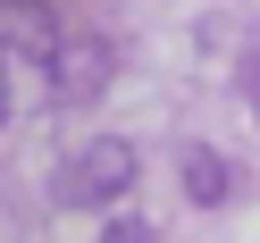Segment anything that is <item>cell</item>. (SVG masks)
Listing matches in <instances>:
<instances>
[{
  "mask_svg": "<svg viewBox=\"0 0 260 243\" xmlns=\"http://www.w3.org/2000/svg\"><path fill=\"white\" fill-rule=\"evenodd\" d=\"M0 51H25V59L42 67V59L59 51V17L34 9V0H0Z\"/></svg>",
  "mask_w": 260,
  "mask_h": 243,
  "instance_id": "3957f363",
  "label": "cell"
},
{
  "mask_svg": "<svg viewBox=\"0 0 260 243\" xmlns=\"http://www.w3.org/2000/svg\"><path fill=\"white\" fill-rule=\"evenodd\" d=\"M176 185H185V201H193V210H218L226 193H235V168H226L210 143H185V159H176Z\"/></svg>",
  "mask_w": 260,
  "mask_h": 243,
  "instance_id": "277c9868",
  "label": "cell"
},
{
  "mask_svg": "<svg viewBox=\"0 0 260 243\" xmlns=\"http://www.w3.org/2000/svg\"><path fill=\"white\" fill-rule=\"evenodd\" d=\"M101 243H151V226H143V218H118V226H109Z\"/></svg>",
  "mask_w": 260,
  "mask_h": 243,
  "instance_id": "5b68a950",
  "label": "cell"
},
{
  "mask_svg": "<svg viewBox=\"0 0 260 243\" xmlns=\"http://www.w3.org/2000/svg\"><path fill=\"white\" fill-rule=\"evenodd\" d=\"M0 126H9V59H0Z\"/></svg>",
  "mask_w": 260,
  "mask_h": 243,
  "instance_id": "8992f818",
  "label": "cell"
},
{
  "mask_svg": "<svg viewBox=\"0 0 260 243\" xmlns=\"http://www.w3.org/2000/svg\"><path fill=\"white\" fill-rule=\"evenodd\" d=\"M126 185H135V143H126V134H92L84 151L59 159L51 201H59V210H109Z\"/></svg>",
  "mask_w": 260,
  "mask_h": 243,
  "instance_id": "6da1fadb",
  "label": "cell"
},
{
  "mask_svg": "<svg viewBox=\"0 0 260 243\" xmlns=\"http://www.w3.org/2000/svg\"><path fill=\"white\" fill-rule=\"evenodd\" d=\"M109 76H118V51H109L101 34H59V51L42 59V84H51V101H101Z\"/></svg>",
  "mask_w": 260,
  "mask_h": 243,
  "instance_id": "7a4b0ae2",
  "label": "cell"
}]
</instances>
